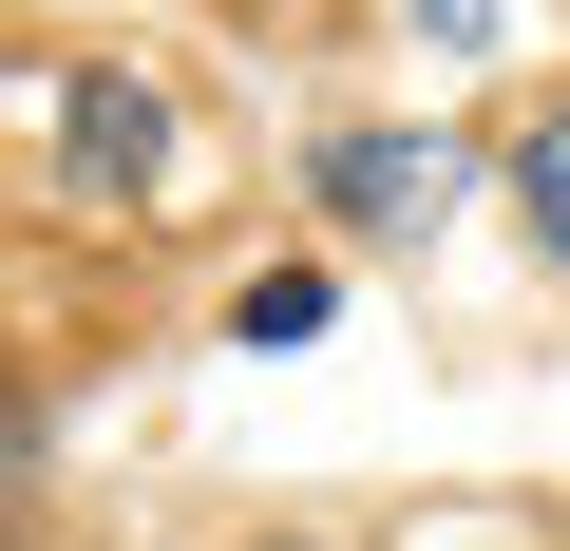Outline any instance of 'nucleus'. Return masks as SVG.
<instances>
[{
  "mask_svg": "<svg viewBox=\"0 0 570 551\" xmlns=\"http://www.w3.org/2000/svg\"><path fill=\"white\" fill-rule=\"evenodd\" d=\"M324 324H343V266H247V286H228V343H266V362L324 343Z\"/></svg>",
  "mask_w": 570,
  "mask_h": 551,
  "instance_id": "3",
  "label": "nucleus"
},
{
  "mask_svg": "<svg viewBox=\"0 0 570 551\" xmlns=\"http://www.w3.org/2000/svg\"><path fill=\"white\" fill-rule=\"evenodd\" d=\"M305 190H324V228H343V247H419V228L456 209V152H438V134H324V152H305Z\"/></svg>",
  "mask_w": 570,
  "mask_h": 551,
  "instance_id": "2",
  "label": "nucleus"
},
{
  "mask_svg": "<svg viewBox=\"0 0 570 551\" xmlns=\"http://www.w3.org/2000/svg\"><path fill=\"white\" fill-rule=\"evenodd\" d=\"M39 134H58V190H96V209H190V115H171L153 77L58 58V77H39Z\"/></svg>",
  "mask_w": 570,
  "mask_h": 551,
  "instance_id": "1",
  "label": "nucleus"
},
{
  "mask_svg": "<svg viewBox=\"0 0 570 551\" xmlns=\"http://www.w3.org/2000/svg\"><path fill=\"white\" fill-rule=\"evenodd\" d=\"M513 209H532V247L570 266V96H532V115H513Z\"/></svg>",
  "mask_w": 570,
  "mask_h": 551,
  "instance_id": "4",
  "label": "nucleus"
}]
</instances>
